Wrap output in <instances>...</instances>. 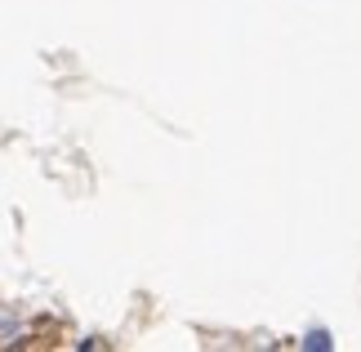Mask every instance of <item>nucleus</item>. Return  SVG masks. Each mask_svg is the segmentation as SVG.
I'll list each match as a JSON object with an SVG mask.
<instances>
[{
	"label": "nucleus",
	"instance_id": "f257e3e1",
	"mask_svg": "<svg viewBox=\"0 0 361 352\" xmlns=\"http://www.w3.org/2000/svg\"><path fill=\"white\" fill-rule=\"evenodd\" d=\"M303 348H330V334L326 330H312L308 339H303Z\"/></svg>",
	"mask_w": 361,
	"mask_h": 352
}]
</instances>
